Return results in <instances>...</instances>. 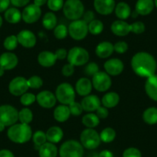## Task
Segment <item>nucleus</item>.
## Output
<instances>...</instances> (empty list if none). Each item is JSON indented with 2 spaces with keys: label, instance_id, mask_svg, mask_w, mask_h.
<instances>
[{
  "label": "nucleus",
  "instance_id": "2",
  "mask_svg": "<svg viewBox=\"0 0 157 157\" xmlns=\"http://www.w3.org/2000/svg\"><path fill=\"white\" fill-rule=\"evenodd\" d=\"M33 133L29 125L21 123L10 126L7 130V136L10 141L17 144H24L29 141Z\"/></svg>",
  "mask_w": 157,
  "mask_h": 157
},
{
  "label": "nucleus",
  "instance_id": "4",
  "mask_svg": "<svg viewBox=\"0 0 157 157\" xmlns=\"http://www.w3.org/2000/svg\"><path fill=\"white\" fill-rule=\"evenodd\" d=\"M63 14L69 20H77L82 17L85 12L81 0H66L63 8Z\"/></svg>",
  "mask_w": 157,
  "mask_h": 157
},
{
  "label": "nucleus",
  "instance_id": "22",
  "mask_svg": "<svg viewBox=\"0 0 157 157\" xmlns=\"http://www.w3.org/2000/svg\"><path fill=\"white\" fill-rule=\"evenodd\" d=\"M145 91L149 99L157 102V74L146 78L145 82Z\"/></svg>",
  "mask_w": 157,
  "mask_h": 157
},
{
  "label": "nucleus",
  "instance_id": "15",
  "mask_svg": "<svg viewBox=\"0 0 157 157\" xmlns=\"http://www.w3.org/2000/svg\"><path fill=\"white\" fill-rule=\"evenodd\" d=\"M104 69L109 75L116 76L123 72L124 69V63L118 58L110 59L106 60L104 63Z\"/></svg>",
  "mask_w": 157,
  "mask_h": 157
},
{
  "label": "nucleus",
  "instance_id": "6",
  "mask_svg": "<svg viewBox=\"0 0 157 157\" xmlns=\"http://www.w3.org/2000/svg\"><path fill=\"white\" fill-rule=\"evenodd\" d=\"M57 101L63 105H69L75 99V90L69 82H63L57 86L55 92Z\"/></svg>",
  "mask_w": 157,
  "mask_h": 157
},
{
  "label": "nucleus",
  "instance_id": "54",
  "mask_svg": "<svg viewBox=\"0 0 157 157\" xmlns=\"http://www.w3.org/2000/svg\"><path fill=\"white\" fill-rule=\"evenodd\" d=\"M0 157H15V155L10 149H3L0 150Z\"/></svg>",
  "mask_w": 157,
  "mask_h": 157
},
{
  "label": "nucleus",
  "instance_id": "17",
  "mask_svg": "<svg viewBox=\"0 0 157 157\" xmlns=\"http://www.w3.org/2000/svg\"><path fill=\"white\" fill-rule=\"evenodd\" d=\"M19 59L17 56L11 52H3L0 56V67L5 70H12L17 66Z\"/></svg>",
  "mask_w": 157,
  "mask_h": 157
},
{
  "label": "nucleus",
  "instance_id": "27",
  "mask_svg": "<svg viewBox=\"0 0 157 157\" xmlns=\"http://www.w3.org/2000/svg\"><path fill=\"white\" fill-rule=\"evenodd\" d=\"M70 116L71 113L69 105L61 104V105L56 107L53 111L54 119L59 123H65V122H66L69 120Z\"/></svg>",
  "mask_w": 157,
  "mask_h": 157
},
{
  "label": "nucleus",
  "instance_id": "16",
  "mask_svg": "<svg viewBox=\"0 0 157 157\" xmlns=\"http://www.w3.org/2000/svg\"><path fill=\"white\" fill-rule=\"evenodd\" d=\"M95 10L102 16H108L114 12L116 7L115 0H94Z\"/></svg>",
  "mask_w": 157,
  "mask_h": 157
},
{
  "label": "nucleus",
  "instance_id": "51",
  "mask_svg": "<svg viewBox=\"0 0 157 157\" xmlns=\"http://www.w3.org/2000/svg\"><path fill=\"white\" fill-rule=\"evenodd\" d=\"M82 18V20L85 21L87 24H89L95 19V13L91 10H88L86 12H84V14Z\"/></svg>",
  "mask_w": 157,
  "mask_h": 157
},
{
  "label": "nucleus",
  "instance_id": "36",
  "mask_svg": "<svg viewBox=\"0 0 157 157\" xmlns=\"http://www.w3.org/2000/svg\"><path fill=\"white\" fill-rule=\"evenodd\" d=\"M104 29V25L102 22L99 19H94L88 24V30L90 34L93 36L99 35Z\"/></svg>",
  "mask_w": 157,
  "mask_h": 157
},
{
  "label": "nucleus",
  "instance_id": "42",
  "mask_svg": "<svg viewBox=\"0 0 157 157\" xmlns=\"http://www.w3.org/2000/svg\"><path fill=\"white\" fill-rule=\"evenodd\" d=\"M64 0H48L47 6L51 12H58L63 8Z\"/></svg>",
  "mask_w": 157,
  "mask_h": 157
},
{
  "label": "nucleus",
  "instance_id": "20",
  "mask_svg": "<svg viewBox=\"0 0 157 157\" xmlns=\"http://www.w3.org/2000/svg\"><path fill=\"white\" fill-rule=\"evenodd\" d=\"M111 31L114 35L120 37H123L129 34L130 32V24H128L124 20L114 21L111 25Z\"/></svg>",
  "mask_w": 157,
  "mask_h": 157
},
{
  "label": "nucleus",
  "instance_id": "21",
  "mask_svg": "<svg viewBox=\"0 0 157 157\" xmlns=\"http://www.w3.org/2000/svg\"><path fill=\"white\" fill-rule=\"evenodd\" d=\"M38 63L44 68H50L56 64L57 61L55 53L50 51H43L39 52L37 57Z\"/></svg>",
  "mask_w": 157,
  "mask_h": 157
},
{
  "label": "nucleus",
  "instance_id": "44",
  "mask_svg": "<svg viewBox=\"0 0 157 157\" xmlns=\"http://www.w3.org/2000/svg\"><path fill=\"white\" fill-rule=\"evenodd\" d=\"M145 29H146V26L143 22L137 21V22L130 24V32L134 34H142L144 33Z\"/></svg>",
  "mask_w": 157,
  "mask_h": 157
},
{
  "label": "nucleus",
  "instance_id": "29",
  "mask_svg": "<svg viewBox=\"0 0 157 157\" xmlns=\"http://www.w3.org/2000/svg\"><path fill=\"white\" fill-rule=\"evenodd\" d=\"M114 12L118 19L124 21L131 16L132 13L129 5L125 2H120L116 4Z\"/></svg>",
  "mask_w": 157,
  "mask_h": 157
},
{
  "label": "nucleus",
  "instance_id": "39",
  "mask_svg": "<svg viewBox=\"0 0 157 157\" xmlns=\"http://www.w3.org/2000/svg\"><path fill=\"white\" fill-rule=\"evenodd\" d=\"M54 36L57 39H64L66 36L69 35L68 32V27L64 24H59L57 25L54 29Z\"/></svg>",
  "mask_w": 157,
  "mask_h": 157
},
{
  "label": "nucleus",
  "instance_id": "13",
  "mask_svg": "<svg viewBox=\"0 0 157 157\" xmlns=\"http://www.w3.org/2000/svg\"><path fill=\"white\" fill-rule=\"evenodd\" d=\"M36 102L44 109H51L56 104L57 99L55 94L49 90H43L36 95Z\"/></svg>",
  "mask_w": 157,
  "mask_h": 157
},
{
  "label": "nucleus",
  "instance_id": "45",
  "mask_svg": "<svg viewBox=\"0 0 157 157\" xmlns=\"http://www.w3.org/2000/svg\"><path fill=\"white\" fill-rule=\"evenodd\" d=\"M84 72H85V73L87 75L93 77V75H96L98 72H99V65H98L97 63H94V62L88 63V64L86 66Z\"/></svg>",
  "mask_w": 157,
  "mask_h": 157
},
{
  "label": "nucleus",
  "instance_id": "55",
  "mask_svg": "<svg viewBox=\"0 0 157 157\" xmlns=\"http://www.w3.org/2000/svg\"><path fill=\"white\" fill-rule=\"evenodd\" d=\"M99 157H114L113 152L109 149H104L99 153Z\"/></svg>",
  "mask_w": 157,
  "mask_h": 157
},
{
  "label": "nucleus",
  "instance_id": "46",
  "mask_svg": "<svg viewBox=\"0 0 157 157\" xmlns=\"http://www.w3.org/2000/svg\"><path fill=\"white\" fill-rule=\"evenodd\" d=\"M123 157H142V152L136 147H129L123 152Z\"/></svg>",
  "mask_w": 157,
  "mask_h": 157
},
{
  "label": "nucleus",
  "instance_id": "1",
  "mask_svg": "<svg viewBox=\"0 0 157 157\" xmlns=\"http://www.w3.org/2000/svg\"><path fill=\"white\" fill-rule=\"evenodd\" d=\"M131 67L137 75L148 78L155 74L157 63L155 59L149 52H139L132 57Z\"/></svg>",
  "mask_w": 157,
  "mask_h": 157
},
{
  "label": "nucleus",
  "instance_id": "31",
  "mask_svg": "<svg viewBox=\"0 0 157 157\" xmlns=\"http://www.w3.org/2000/svg\"><path fill=\"white\" fill-rule=\"evenodd\" d=\"M143 120L146 124L155 125L157 123V108L149 107L143 113Z\"/></svg>",
  "mask_w": 157,
  "mask_h": 157
},
{
  "label": "nucleus",
  "instance_id": "33",
  "mask_svg": "<svg viewBox=\"0 0 157 157\" xmlns=\"http://www.w3.org/2000/svg\"><path fill=\"white\" fill-rule=\"evenodd\" d=\"M100 120L96 116V114L93 113H88L82 118V123L86 128L94 129L97 126H99Z\"/></svg>",
  "mask_w": 157,
  "mask_h": 157
},
{
  "label": "nucleus",
  "instance_id": "30",
  "mask_svg": "<svg viewBox=\"0 0 157 157\" xmlns=\"http://www.w3.org/2000/svg\"><path fill=\"white\" fill-rule=\"evenodd\" d=\"M6 21L10 24L19 23L22 19V13L16 7L9 8L4 13Z\"/></svg>",
  "mask_w": 157,
  "mask_h": 157
},
{
  "label": "nucleus",
  "instance_id": "50",
  "mask_svg": "<svg viewBox=\"0 0 157 157\" xmlns=\"http://www.w3.org/2000/svg\"><path fill=\"white\" fill-rule=\"evenodd\" d=\"M55 55L56 56L57 60H64L66 59H67L68 56V51L66 49H63V48H59V49H57L55 52Z\"/></svg>",
  "mask_w": 157,
  "mask_h": 157
},
{
  "label": "nucleus",
  "instance_id": "62",
  "mask_svg": "<svg viewBox=\"0 0 157 157\" xmlns=\"http://www.w3.org/2000/svg\"><path fill=\"white\" fill-rule=\"evenodd\" d=\"M20 157H22V156H20Z\"/></svg>",
  "mask_w": 157,
  "mask_h": 157
},
{
  "label": "nucleus",
  "instance_id": "57",
  "mask_svg": "<svg viewBox=\"0 0 157 157\" xmlns=\"http://www.w3.org/2000/svg\"><path fill=\"white\" fill-rule=\"evenodd\" d=\"M138 16H139V14L137 13V12L136 11V10H134V12L131 13V16H132V18H136Z\"/></svg>",
  "mask_w": 157,
  "mask_h": 157
},
{
  "label": "nucleus",
  "instance_id": "3",
  "mask_svg": "<svg viewBox=\"0 0 157 157\" xmlns=\"http://www.w3.org/2000/svg\"><path fill=\"white\" fill-rule=\"evenodd\" d=\"M19 121V111L11 105H0V132L17 123Z\"/></svg>",
  "mask_w": 157,
  "mask_h": 157
},
{
  "label": "nucleus",
  "instance_id": "35",
  "mask_svg": "<svg viewBox=\"0 0 157 157\" xmlns=\"http://www.w3.org/2000/svg\"><path fill=\"white\" fill-rule=\"evenodd\" d=\"M33 120V113L31 109L25 107L19 111V121L21 123L29 125Z\"/></svg>",
  "mask_w": 157,
  "mask_h": 157
},
{
  "label": "nucleus",
  "instance_id": "5",
  "mask_svg": "<svg viewBox=\"0 0 157 157\" xmlns=\"http://www.w3.org/2000/svg\"><path fill=\"white\" fill-rule=\"evenodd\" d=\"M84 147L80 142L69 140L64 142L59 149L60 157H83Z\"/></svg>",
  "mask_w": 157,
  "mask_h": 157
},
{
  "label": "nucleus",
  "instance_id": "28",
  "mask_svg": "<svg viewBox=\"0 0 157 157\" xmlns=\"http://www.w3.org/2000/svg\"><path fill=\"white\" fill-rule=\"evenodd\" d=\"M120 101V95L115 92L106 93L101 99V104L107 109L114 108L119 104Z\"/></svg>",
  "mask_w": 157,
  "mask_h": 157
},
{
  "label": "nucleus",
  "instance_id": "11",
  "mask_svg": "<svg viewBox=\"0 0 157 157\" xmlns=\"http://www.w3.org/2000/svg\"><path fill=\"white\" fill-rule=\"evenodd\" d=\"M27 78L22 76H16L9 84V92L13 96H21L29 90Z\"/></svg>",
  "mask_w": 157,
  "mask_h": 157
},
{
  "label": "nucleus",
  "instance_id": "34",
  "mask_svg": "<svg viewBox=\"0 0 157 157\" xmlns=\"http://www.w3.org/2000/svg\"><path fill=\"white\" fill-rule=\"evenodd\" d=\"M101 142L105 143H109L114 141L116 137V132L114 129L111 127H106L102 129L99 133Z\"/></svg>",
  "mask_w": 157,
  "mask_h": 157
},
{
  "label": "nucleus",
  "instance_id": "25",
  "mask_svg": "<svg viewBox=\"0 0 157 157\" xmlns=\"http://www.w3.org/2000/svg\"><path fill=\"white\" fill-rule=\"evenodd\" d=\"M39 157H57L59 149L56 144L46 142L38 149Z\"/></svg>",
  "mask_w": 157,
  "mask_h": 157
},
{
  "label": "nucleus",
  "instance_id": "26",
  "mask_svg": "<svg viewBox=\"0 0 157 157\" xmlns=\"http://www.w3.org/2000/svg\"><path fill=\"white\" fill-rule=\"evenodd\" d=\"M46 135L47 142L56 144L63 140L64 133H63V129L59 126H53L48 129L46 132Z\"/></svg>",
  "mask_w": 157,
  "mask_h": 157
},
{
  "label": "nucleus",
  "instance_id": "40",
  "mask_svg": "<svg viewBox=\"0 0 157 157\" xmlns=\"http://www.w3.org/2000/svg\"><path fill=\"white\" fill-rule=\"evenodd\" d=\"M27 82H28L29 88L33 90H38L41 88L43 85V78L39 75H33L27 79Z\"/></svg>",
  "mask_w": 157,
  "mask_h": 157
},
{
  "label": "nucleus",
  "instance_id": "24",
  "mask_svg": "<svg viewBox=\"0 0 157 157\" xmlns=\"http://www.w3.org/2000/svg\"><path fill=\"white\" fill-rule=\"evenodd\" d=\"M154 0H137L135 10L139 16H148L154 10Z\"/></svg>",
  "mask_w": 157,
  "mask_h": 157
},
{
  "label": "nucleus",
  "instance_id": "8",
  "mask_svg": "<svg viewBox=\"0 0 157 157\" xmlns=\"http://www.w3.org/2000/svg\"><path fill=\"white\" fill-rule=\"evenodd\" d=\"M99 133L94 129L86 128L80 134V143L85 149H95L100 145Z\"/></svg>",
  "mask_w": 157,
  "mask_h": 157
},
{
  "label": "nucleus",
  "instance_id": "14",
  "mask_svg": "<svg viewBox=\"0 0 157 157\" xmlns=\"http://www.w3.org/2000/svg\"><path fill=\"white\" fill-rule=\"evenodd\" d=\"M17 39L19 44L25 49H31L36 45V36L32 31L28 29H23L18 33Z\"/></svg>",
  "mask_w": 157,
  "mask_h": 157
},
{
  "label": "nucleus",
  "instance_id": "9",
  "mask_svg": "<svg viewBox=\"0 0 157 157\" xmlns=\"http://www.w3.org/2000/svg\"><path fill=\"white\" fill-rule=\"evenodd\" d=\"M69 35L74 40H82L89 33L88 24L82 19H77L72 21L68 27Z\"/></svg>",
  "mask_w": 157,
  "mask_h": 157
},
{
  "label": "nucleus",
  "instance_id": "49",
  "mask_svg": "<svg viewBox=\"0 0 157 157\" xmlns=\"http://www.w3.org/2000/svg\"><path fill=\"white\" fill-rule=\"evenodd\" d=\"M109 109L106 107L103 106V105H100L99 108L96 109V114L98 117L99 118V120H103V119H106L109 116Z\"/></svg>",
  "mask_w": 157,
  "mask_h": 157
},
{
  "label": "nucleus",
  "instance_id": "59",
  "mask_svg": "<svg viewBox=\"0 0 157 157\" xmlns=\"http://www.w3.org/2000/svg\"><path fill=\"white\" fill-rule=\"evenodd\" d=\"M2 23H3V19H2V16H0V28H1V27H2Z\"/></svg>",
  "mask_w": 157,
  "mask_h": 157
},
{
  "label": "nucleus",
  "instance_id": "37",
  "mask_svg": "<svg viewBox=\"0 0 157 157\" xmlns=\"http://www.w3.org/2000/svg\"><path fill=\"white\" fill-rule=\"evenodd\" d=\"M32 140H33V143H34L35 146H37L38 149L42 145L46 143L47 142V139H46V132H44L42 130H38L33 133V136H32Z\"/></svg>",
  "mask_w": 157,
  "mask_h": 157
},
{
  "label": "nucleus",
  "instance_id": "7",
  "mask_svg": "<svg viewBox=\"0 0 157 157\" xmlns=\"http://www.w3.org/2000/svg\"><path fill=\"white\" fill-rule=\"evenodd\" d=\"M68 63L74 66H82L86 64L90 60L88 51L80 46H75L68 51Z\"/></svg>",
  "mask_w": 157,
  "mask_h": 157
},
{
  "label": "nucleus",
  "instance_id": "53",
  "mask_svg": "<svg viewBox=\"0 0 157 157\" xmlns=\"http://www.w3.org/2000/svg\"><path fill=\"white\" fill-rule=\"evenodd\" d=\"M11 4L10 0H0V13L6 12Z\"/></svg>",
  "mask_w": 157,
  "mask_h": 157
},
{
  "label": "nucleus",
  "instance_id": "38",
  "mask_svg": "<svg viewBox=\"0 0 157 157\" xmlns=\"http://www.w3.org/2000/svg\"><path fill=\"white\" fill-rule=\"evenodd\" d=\"M18 44L19 43H18L17 36L15 35H10V36H7L3 42L4 48L10 52L16 49L17 48Z\"/></svg>",
  "mask_w": 157,
  "mask_h": 157
},
{
  "label": "nucleus",
  "instance_id": "19",
  "mask_svg": "<svg viewBox=\"0 0 157 157\" xmlns=\"http://www.w3.org/2000/svg\"><path fill=\"white\" fill-rule=\"evenodd\" d=\"M93 83L90 78L82 77L75 83V93L81 96H86L91 93L93 90Z\"/></svg>",
  "mask_w": 157,
  "mask_h": 157
},
{
  "label": "nucleus",
  "instance_id": "52",
  "mask_svg": "<svg viewBox=\"0 0 157 157\" xmlns=\"http://www.w3.org/2000/svg\"><path fill=\"white\" fill-rule=\"evenodd\" d=\"M30 0H10L12 5L16 8H21V7H25L29 5Z\"/></svg>",
  "mask_w": 157,
  "mask_h": 157
},
{
  "label": "nucleus",
  "instance_id": "18",
  "mask_svg": "<svg viewBox=\"0 0 157 157\" xmlns=\"http://www.w3.org/2000/svg\"><path fill=\"white\" fill-rule=\"evenodd\" d=\"M80 103L84 111L87 113H93L96 111V109L100 106L101 100L96 95L90 94L84 96Z\"/></svg>",
  "mask_w": 157,
  "mask_h": 157
},
{
  "label": "nucleus",
  "instance_id": "61",
  "mask_svg": "<svg viewBox=\"0 0 157 157\" xmlns=\"http://www.w3.org/2000/svg\"><path fill=\"white\" fill-rule=\"evenodd\" d=\"M154 5L157 8V0H154Z\"/></svg>",
  "mask_w": 157,
  "mask_h": 157
},
{
  "label": "nucleus",
  "instance_id": "56",
  "mask_svg": "<svg viewBox=\"0 0 157 157\" xmlns=\"http://www.w3.org/2000/svg\"><path fill=\"white\" fill-rule=\"evenodd\" d=\"M47 1L48 0H34V4L37 6L41 7L47 3Z\"/></svg>",
  "mask_w": 157,
  "mask_h": 157
},
{
  "label": "nucleus",
  "instance_id": "12",
  "mask_svg": "<svg viewBox=\"0 0 157 157\" xmlns=\"http://www.w3.org/2000/svg\"><path fill=\"white\" fill-rule=\"evenodd\" d=\"M42 16L41 7L29 4L24 8L22 13V19L26 24H33L37 22Z\"/></svg>",
  "mask_w": 157,
  "mask_h": 157
},
{
  "label": "nucleus",
  "instance_id": "10",
  "mask_svg": "<svg viewBox=\"0 0 157 157\" xmlns=\"http://www.w3.org/2000/svg\"><path fill=\"white\" fill-rule=\"evenodd\" d=\"M91 81L93 88L101 93L108 91L112 86L111 77L105 72H98L93 75Z\"/></svg>",
  "mask_w": 157,
  "mask_h": 157
},
{
  "label": "nucleus",
  "instance_id": "23",
  "mask_svg": "<svg viewBox=\"0 0 157 157\" xmlns=\"http://www.w3.org/2000/svg\"><path fill=\"white\" fill-rule=\"evenodd\" d=\"M113 52H114L113 44L108 41H103L99 43L96 46V50H95L96 55L100 59L109 58L113 55Z\"/></svg>",
  "mask_w": 157,
  "mask_h": 157
},
{
  "label": "nucleus",
  "instance_id": "47",
  "mask_svg": "<svg viewBox=\"0 0 157 157\" xmlns=\"http://www.w3.org/2000/svg\"><path fill=\"white\" fill-rule=\"evenodd\" d=\"M114 47V52L119 54H123L127 52L129 49V45L124 41H119L113 45Z\"/></svg>",
  "mask_w": 157,
  "mask_h": 157
},
{
  "label": "nucleus",
  "instance_id": "41",
  "mask_svg": "<svg viewBox=\"0 0 157 157\" xmlns=\"http://www.w3.org/2000/svg\"><path fill=\"white\" fill-rule=\"evenodd\" d=\"M20 102L22 105L25 106H29L33 105L36 101V96L32 93H24L23 95L20 96Z\"/></svg>",
  "mask_w": 157,
  "mask_h": 157
},
{
  "label": "nucleus",
  "instance_id": "32",
  "mask_svg": "<svg viewBox=\"0 0 157 157\" xmlns=\"http://www.w3.org/2000/svg\"><path fill=\"white\" fill-rule=\"evenodd\" d=\"M43 27L48 30H52L55 29L57 25V18L53 12H48L43 16L42 20Z\"/></svg>",
  "mask_w": 157,
  "mask_h": 157
},
{
  "label": "nucleus",
  "instance_id": "43",
  "mask_svg": "<svg viewBox=\"0 0 157 157\" xmlns=\"http://www.w3.org/2000/svg\"><path fill=\"white\" fill-rule=\"evenodd\" d=\"M69 110H70V113L72 116H78L82 115L83 113V109H82V105L79 102H77L75 101L72 102L69 105Z\"/></svg>",
  "mask_w": 157,
  "mask_h": 157
},
{
  "label": "nucleus",
  "instance_id": "48",
  "mask_svg": "<svg viewBox=\"0 0 157 157\" xmlns=\"http://www.w3.org/2000/svg\"><path fill=\"white\" fill-rule=\"evenodd\" d=\"M74 72H75V66L69 63L67 64H65L62 68V74L66 77H69L72 75L74 74Z\"/></svg>",
  "mask_w": 157,
  "mask_h": 157
},
{
  "label": "nucleus",
  "instance_id": "60",
  "mask_svg": "<svg viewBox=\"0 0 157 157\" xmlns=\"http://www.w3.org/2000/svg\"><path fill=\"white\" fill-rule=\"evenodd\" d=\"M91 157H99V154H93Z\"/></svg>",
  "mask_w": 157,
  "mask_h": 157
},
{
  "label": "nucleus",
  "instance_id": "58",
  "mask_svg": "<svg viewBox=\"0 0 157 157\" xmlns=\"http://www.w3.org/2000/svg\"><path fill=\"white\" fill-rule=\"evenodd\" d=\"M5 69H2V67H0V77H2V75H4V74H5Z\"/></svg>",
  "mask_w": 157,
  "mask_h": 157
}]
</instances>
